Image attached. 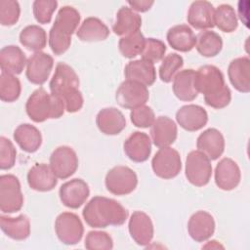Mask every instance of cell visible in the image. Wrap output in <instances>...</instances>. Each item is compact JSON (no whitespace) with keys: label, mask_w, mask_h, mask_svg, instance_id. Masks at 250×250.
Segmentation results:
<instances>
[{"label":"cell","mask_w":250,"mask_h":250,"mask_svg":"<svg viewBox=\"0 0 250 250\" xmlns=\"http://www.w3.org/2000/svg\"><path fill=\"white\" fill-rule=\"evenodd\" d=\"M194 85L203 94L205 104L213 108H224L230 103L231 93L225 83L224 74L215 65L205 64L195 71Z\"/></svg>","instance_id":"6da1fadb"},{"label":"cell","mask_w":250,"mask_h":250,"mask_svg":"<svg viewBox=\"0 0 250 250\" xmlns=\"http://www.w3.org/2000/svg\"><path fill=\"white\" fill-rule=\"evenodd\" d=\"M49 88L52 95L62 101L67 112H76L83 106V97L78 89V75L65 62H59L57 64Z\"/></svg>","instance_id":"7a4b0ae2"},{"label":"cell","mask_w":250,"mask_h":250,"mask_svg":"<svg viewBox=\"0 0 250 250\" xmlns=\"http://www.w3.org/2000/svg\"><path fill=\"white\" fill-rule=\"evenodd\" d=\"M82 216L91 228L103 229L123 225L128 218V211L114 199L94 196L84 207Z\"/></svg>","instance_id":"3957f363"},{"label":"cell","mask_w":250,"mask_h":250,"mask_svg":"<svg viewBox=\"0 0 250 250\" xmlns=\"http://www.w3.org/2000/svg\"><path fill=\"white\" fill-rule=\"evenodd\" d=\"M79 22L80 14L75 8L63 6L59 10L49 31V46L55 55H62L68 50L71 44V35Z\"/></svg>","instance_id":"277c9868"},{"label":"cell","mask_w":250,"mask_h":250,"mask_svg":"<svg viewBox=\"0 0 250 250\" xmlns=\"http://www.w3.org/2000/svg\"><path fill=\"white\" fill-rule=\"evenodd\" d=\"M25 110L32 121L40 123L47 119L60 118L65 107L61 99L49 94L41 87L29 96L25 104Z\"/></svg>","instance_id":"5b68a950"},{"label":"cell","mask_w":250,"mask_h":250,"mask_svg":"<svg viewBox=\"0 0 250 250\" xmlns=\"http://www.w3.org/2000/svg\"><path fill=\"white\" fill-rule=\"evenodd\" d=\"M23 195L19 179L12 174L0 176V210L3 213H14L21 209Z\"/></svg>","instance_id":"8992f818"},{"label":"cell","mask_w":250,"mask_h":250,"mask_svg":"<svg viewBox=\"0 0 250 250\" xmlns=\"http://www.w3.org/2000/svg\"><path fill=\"white\" fill-rule=\"evenodd\" d=\"M185 174L188 181L195 187L207 185L212 175L211 160L201 151H190L186 159Z\"/></svg>","instance_id":"52a82bcc"},{"label":"cell","mask_w":250,"mask_h":250,"mask_svg":"<svg viewBox=\"0 0 250 250\" xmlns=\"http://www.w3.org/2000/svg\"><path fill=\"white\" fill-rule=\"evenodd\" d=\"M106 189L115 195H127L135 190L138 185L136 173L127 166H115L110 169L104 180Z\"/></svg>","instance_id":"ba28073f"},{"label":"cell","mask_w":250,"mask_h":250,"mask_svg":"<svg viewBox=\"0 0 250 250\" xmlns=\"http://www.w3.org/2000/svg\"><path fill=\"white\" fill-rule=\"evenodd\" d=\"M55 231L61 242L65 245H74L81 240L84 227L76 214L62 212L55 221Z\"/></svg>","instance_id":"9c48e42d"},{"label":"cell","mask_w":250,"mask_h":250,"mask_svg":"<svg viewBox=\"0 0 250 250\" xmlns=\"http://www.w3.org/2000/svg\"><path fill=\"white\" fill-rule=\"evenodd\" d=\"M149 92L144 84L126 79L123 81L115 93L117 104L124 108L134 109L146 104L148 101Z\"/></svg>","instance_id":"30bf717a"},{"label":"cell","mask_w":250,"mask_h":250,"mask_svg":"<svg viewBox=\"0 0 250 250\" xmlns=\"http://www.w3.org/2000/svg\"><path fill=\"white\" fill-rule=\"evenodd\" d=\"M154 174L161 179H172L179 175L182 169L180 153L170 146L159 148L151 160Z\"/></svg>","instance_id":"8fae6325"},{"label":"cell","mask_w":250,"mask_h":250,"mask_svg":"<svg viewBox=\"0 0 250 250\" xmlns=\"http://www.w3.org/2000/svg\"><path fill=\"white\" fill-rule=\"evenodd\" d=\"M50 167L58 179L69 178L78 168L76 152L67 146L57 147L50 156Z\"/></svg>","instance_id":"7c38bea8"},{"label":"cell","mask_w":250,"mask_h":250,"mask_svg":"<svg viewBox=\"0 0 250 250\" xmlns=\"http://www.w3.org/2000/svg\"><path fill=\"white\" fill-rule=\"evenodd\" d=\"M90 189L82 179H72L62 184L59 190L62 203L71 209H77L82 206L89 197Z\"/></svg>","instance_id":"4fadbf2b"},{"label":"cell","mask_w":250,"mask_h":250,"mask_svg":"<svg viewBox=\"0 0 250 250\" xmlns=\"http://www.w3.org/2000/svg\"><path fill=\"white\" fill-rule=\"evenodd\" d=\"M53 65L54 60L50 55L44 52H36L27 60L26 78L32 84L42 85L49 78Z\"/></svg>","instance_id":"5bb4252c"},{"label":"cell","mask_w":250,"mask_h":250,"mask_svg":"<svg viewBox=\"0 0 250 250\" xmlns=\"http://www.w3.org/2000/svg\"><path fill=\"white\" fill-rule=\"evenodd\" d=\"M128 229L131 237L140 246L148 245L153 237V224L145 212L135 211L129 219Z\"/></svg>","instance_id":"9a60e30c"},{"label":"cell","mask_w":250,"mask_h":250,"mask_svg":"<svg viewBox=\"0 0 250 250\" xmlns=\"http://www.w3.org/2000/svg\"><path fill=\"white\" fill-rule=\"evenodd\" d=\"M241 179V173L236 162L225 157L219 161L215 168V183L223 190L235 188Z\"/></svg>","instance_id":"2e32d148"},{"label":"cell","mask_w":250,"mask_h":250,"mask_svg":"<svg viewBox=\"0 0 250 250\" xmlns=\"http://www.w3.org/2000/svg\"><path fill=\"white\" fill-rule=\"evenodd\" d=\"M178 124L185 130L194 132L203 128L208 121L206 110L197 104H186L176 112Z\"/></svg>","instance_id":"e0dca14e"},{"label":"cell","mask_w":250,"mask_h":250,"mask_svg":"<svg viewBox=\"0 0 250 250\" xmlns=\"http://www.w3.org/2000/svg\"><path fill=\"white\" fill-rule=\"evenodd\" d=\"M123 148L129 159L134 162H144L151 153V141L147 134L136 131L124 142Z\"/></svg>","instance_id":"ac0fdd59"},{"label":"cell","mask_w":250,"mask_h":250,"mask_svg":"<svg viewBox=\"0 0 250 250\" xmlns=\"http://www.w3.org/2000/svg\"><path fill=\"white\" fill-rule=\"evenodd\" d=\"M189 236L196 242L209 239L215 231V221L213 216L206 211H197L192 214L188 223Z\"/></svg>","instance_id":"d6986e66"},{"label":"cell","mask_w":250,"mask_h":250,"mask_svg":"<svg viewBox=\"0 0 250 250\" xmlns=\"http://www.w3.org/2000/svg\"><path fill=\"white\" fill-rule=\"evenodd\" d=\"M177 135V125L168 116H159L155 118L150 127L152 143L159 148L170 146L176 141Z\"/></svg>","instance_id":"ffe728a7"},{"label":"cell","mask_w":250,"mask_h":250,"mask_svg":"<svg viewBox=\"0 0 250 250\" xmlns=\"http://www.w3.org/2000/svg\"><path fill=\"white\" fill-rule=\"evenodd\" d=\"M196 147L197 150L204 153L210 160H216L225 150L224 136L219 130L209 128L198 136Z\"/></svg>","instance_id":"44dd1931"},{"label":"cell","mask_w":250,"mask_h":250,"mask_svg":"<svg viewBox=\"0 0 250 250\" xmlns=\"http://www.w3.org/2000/svg\"><path fill=\"white\" fill-rule=\"evenodd\" d=\"M58 178L54 174L50 165L36 163L27 173V183L30 188L36 191H50L58 184Z\"/></svg>","instance_id":"7402d4cb"},{"label":"cell","mask_w":250,"mask_h":250,"mask_svg":"<svg viewBox=\"0 0 250 250\" xmlns=\"http://www.w3.org/2000/svg\"><path fill=\"white\" fill-rule=\"evenodd\" d=\"M214 13L213 5L204 0L194 1L190 4L187 20L188 22L196 29H207L214 27Z\"/></svg>","instance_id":"603a6c76"},{"label":"cell","mask_w":250,"mask_h":250,"mask_svg":"<svg viewBox=\"0 0 250 250\" xmlns=\"http://www.w3.org/2000/svg\"><path fill=\"white\" fill-rule=\"evenodd\" d=\"M228 75L231 85L238 92L250 91V60L247 57L232 60L228 67Z\"/></svg>","instance_id":"cb8c5ba5"},{"label":"cell","mask_w":250,"mask_h":250,"mask_svg":"<svg viewBox=\"0 0 250 250\" xmlns=\"http://www.w3.org/2000/svg\"><path fill=\"white\" fill-rule=\"evenodd\" d=\"M96 124L102 133L105 135H117L126 127V119L119 109L105 107L98 112Z\"/></svg>","instance_id":"d4e9b609"},{"label":"cell","mask_w":250,"mask_h":250,"mask_svg":"<svg viewBox=\"0 0 250 250\" xmlns=\"http://www.w3.org/2000/svg\"><path fill=\"white\" fill-rule=\"evenodd\" d=\"M124 75L126 79L140 82L147 87L155 82L156 70L153 63L143 59L135 60L126 64Z\"/></svg>","instance_id":"484cf974"},{"label":"cell","mask_w":250,"mask_h":250,"mask_svg":"<svg viewBox=\"0 0 250 250\" xmlns=\"http://www.w3.org/2000/svg\"><path fill=\"white\" fill-rule=\"evenodd\" d=\"M142 26V18L139 14L133 11L130 7H121L115 18L112 25V30L116 35L126 36L137 31H140Z\"/></svg>","instance_id":"4316f807"},{"label":"cell","mask_w":250,"mask_h":250,"mask_svg":"<svg viewBox=\"0 0 250 250\" xmlns=\"http://www.w3.org/2000/svg\"><path fill=\"white\" fill-rule=\"evenodd\" d=\"M195 70L188 68L179 71L173 79V92L175 96L184 102L193 101L198 92L194 85Z\"/></svg>","instance_id":"83f0119b"},{"label":"cell","mask_w":250,"mask_h":250,"mask_svg":"<svg viewBox=\"0 0 250 250\" xmlns=\"http://www.w3.org/2000/svg\"><path fill=\"white\" fill-rule=\"evenodd\" d=\"M27 63L24 53L15 45L5 46L0 51V67L2 72L20 74Z\"/></svg>","instance_id":"f1b7e54d"},{"label":"cell","mask_w":250,"mask_h":250,"mask_svg":"<svg viewBox=\"0 0 250 250\" xmlns=\"http://www.w3.org/2000/svg\"><path fill=\"white\" fill-rule=\"evenodd\" d=\"M14 140L23 151L28 153L37 151L42 144L40 131L28 123L21 124L16 128L14 131Z\"/></svg>","instance_id":"f546056e"},{"label":"cell","mask_w":250,"mask_h":250,"mask_svg":"<svg viewBox=\"0 0 250 250\" xmlns=\"http://www.w3.org/2000/svg\"><path fill=\"white\" fill-rule=\"evenodd\" d=\"M169 45L180 52H189L195 47L196 36L187 24H178L171 27L166 35Z\"/></svg>","instance_id":"4dcf8cb0"},{"label":"cell","mask_w":250,"mask_h":250,"mask_svg":"<svg viewBox=\"0 0 250 250\" xmlns=\"http://www.w3.org/2000/svg\"><path fill=\"white\" fill-rule=\"evenodd\" d=\"M108 27L98 18L89 17L83 21L76 31L78 39L84 42H99L107 38Z\"/></svg>","instance_id":"1f68e13d"},{"label":"cell","mask_w":250,"mask_h":250,"mask_svg":"<svg viewBox=\"0 0 250 250\" xmlns=\"http://www.w3.org/2000/svg\"><path fill=\"white\" fill-rule=\"evenodd\" d=\"M0 228L7 236L15 240H24L30 234V222L25 215L16 218L1 215Z\"/></svg>","instance_id":"d6a6232c"},{"label":"cell","mask_w":250,"mask_h":250,"mask_svg":"<svg viewBox=\"0 0 250 250\" xmlns=\"http://www.w3.org/2000/svg\"><path fill=\"white\" fill-rule=\"evenodd\" d=\"M195 47L197 52L206 58L217 56L223 48L222 37L211 30L200 31L196 36Z\"/></svg>","instance_id":"836d02e7"},{"label":"cell","mask_w":250,"mask_h":250,"mask_svg":"<svg viewBox=\"0 0 250 250\" xmlns=\"http://www.w3.org/2000/svg\"><path fill=\"white\" fill-rule=\"evenodd\" d=\"M20 42L29 51L41 52L47 44L46 31L36 24L27 25L20 33Z\"/></svg>","instance_id":"e575fe53"},{"label":"cell","mask_w":250,"mask_h":250,"mask_svg":"<svg viewBox=\"0 0 250 250\" xmlns=\"http://www.w3.org/2000/svg\"><path fill=\"white\" fill-rule=\"evenodd\" d=\"M214 25L223 32H233L238 25L234 9L229 4H222L217 7L214 13Z\"/></svg>","instance_id":"d590c367"},{"label":"cell","mask_w":250,"mask_h":250,"mask_svg":"<svg viewBox=\"0 0 250 250\" xmlns=\"http://www.w3.org/2000/svg\"><path fill=\"white\" fill-rule=\"evenodd\" d=\"M146 43V38L141 31L123 36L118 42V48L123 57L133 59L141 55Z\"/></svg>","instance_id":"8d00e7d4"},{"label":"cell","mask_w":250,"mask_h":250,"mask_svg":"<svg viewBox=\"0 0 250 250\" xmlns=\"http://www.w3.org/2000/svg\"><path fill=\"white\" fill-rule=\"evenodd\" d=\"M21 86L19 78L14 74L1 72L0 75V99L6 103H12L19 99Z\"/></svg>","instance_id":"74e56055"},{"label":"cell","mask_w":250,"mask_h":250,"mask_svg":"<svg viewBox=\"0 0 250 250\" xmlns=\"http://www.w3.org/2000/svg\"><path fill=\"white\" fill-rule=\"evenodd\" d=\"M183 65L184 60L180 55L176 53L167 55L166 57H164L159 66L160 79L165 83L171 82L174 79L175 75L183 67Z\"/></svg>","instance_id":"f35d334b"},{"label":"cell","mask_w":250,"mask_h":250,"mask_svg":"<svg viewBox=\"0 0 250 250\" xmlns=\"http://www.w3.org/2000/svg\"><path fill=\"white\" fill-rule=\"evenodd\" d=\"M166 52V45L159 39L146 38L144 50L142 52V59L151 63L158 62L164 59Z\"/></svg>","instance_id":"ab89813d"},{"label":"cell","mask_w":250,"mask_h":250,"mask_svg":"<svg viewBox=\"0 0 250 250\" xmlns=\"http://www.w3.org/2000/svg\"><path fill=\"white\" fill-rule=\"evenodd\" d=\"M21 15V8L18 1H0V23L4 26H11L18 22Z\"/></svg>","instance_id":"60d3db41"},{"label":"cell","mask_w":250,"mask_h":250,"mask_svg":"<svg viewBox=\"0 0 250 250\" xmlns=\"http://www.w3.org/2000/svg\"><path fill=\"white\" fill-rule=\"evenodd\" d=\"M85 247L89 250H109L113 247V241L108 233L92 230L86 235Z\"/></svg>","instance_id":"b9f144b4"},{"label":"cell","mask_w":250,"mask_h":250,"mask_svg":"<svg viewBox=\"0 0 250 250\" xmlns=\"http://www.w3.org/2000/svg\"><path fill=\"white\" fill-rule=\"evenodd\" d=\"M58 7L56 0H36L33 2L32 10L35 20L39 23H49L52 20L53 13Z\"/></svg>","instance_id":"7bdbcfd3"},{"label":"cell","mask_w":250,"mask_h":250,"mask_svg":"<svg viewBox=\"0 0 250 250\" xmlns=\"http://www.w3.org/2000/svg\"><path fill=\"white\" fill-rule=\"evenodd\" d=\"M130 119L133 125L139 128H148L151 127L155 120L154 111L150 106L146 104L138 106L131 110Z\"/></svg>","instance_id":"ee69618b"},{"label":"cell","mask_w":250,"mask_h":250,"mask_svg":"<svg viewBox=\"0 0 250 250\" xmlns=\"http://www.w3.org/2000/svg\"><path fill=\"white\" fill-rule=\"evenodd\" d=\"M17 150L13 143L5 138L0 137V169L9 170L16 163Z\"/></svg>","instance_id":"f6af8a7d"},{"label":"cell","mask_w":250,"mask_h":250,"mask_svg":"<svg viewBox=\"0 0 250 250\" xmlns=\"http://www.w3.org/2000/svg\"><path fill=\"white\" fill-rule=\"evenodd\" d=\"M128 4L133 11L144 13L148 11L152 7L154 2L147 1V0H133V1H128Z\"/></svg>","instance_id":"bcb514c9"}]
</instances>
